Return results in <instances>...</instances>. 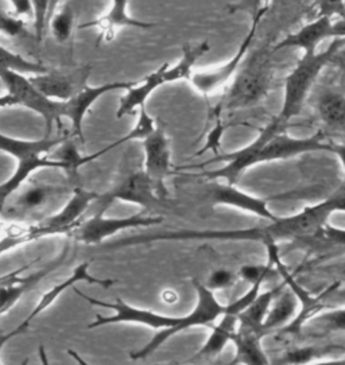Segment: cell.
I'll return each instance as SVG.
<instances>
[{
  "mask_svg": "<svg viewBox=\"0 0 345 365\" xmlns=\"http://www.w3.org/2000/svg\"><path fill=\"white\" fill-rule=\"evenodd\" d=\"M207 195L213 205L235 207L260 219L267 220L269 222H272L279 217L272 213L270 201L275 198L286 197V195H279L274 198H263L246 193L231 183H215L210 186Z\"/></svg>",
  "mask_w": 345,
  "mask_h": 365,
  "instance_id": "cell-18",
  "label": "cell"
},
{
  "mask_svg": "<svg viewBox=\"0 0 345 365\" xmlns=\"http://www.w3.org/2000/svg\"><path fill=\"white\" fill-rule=\"evenodd\" d=\"M331 38L333 39H345V16L339 18L332 24Z\"/></svg>",
  "mask_w": 345,
  "mask_h": 365,
  "instance_id": "cell-45",
  "label": "cell"
},
{
  "mask_svg": "<svg viewBox=\"0 0 345 365\" xmlns=\"http://www.w3.org/2000/svg\"><path fill=\"white\" fill-rule=\"evenodd\" d=\"M69 252H71V245L66 244L62 250L61 255L58 256L57 259H54L46 267L38 269L37 272H34L26 278H21V275L24 274L26 268L31 267L36 262H38V259L33 260L27 266L14 269L11 272L3 275L0 279V317L3 316L4 313H7L9 310H11L14 304H16L26 292L31 290L34 286H37L41 280L45 279L53 271L61 267L69 255Z\"/></svg>",
  "mask_w": 345,
  "mask_h": 365,
  "instance_id": "cell-13",
  "label": "cell"
},
{
  "mask_svg": "<svg viewBox=\"0 0 345 365\" xmlns=\"http://www.w3.org/2000/svg\"><path fill=\"white\" fill-rule=\"evenodd\" d=\"M93 65L84 63L72 71H48L46 73L30 76V81L38 91L53 101H68L88 86Z\"/></svg>",
  "mask_w": 345,
  "mask_h": 365,
  "instance_id": "cell-12",
  "label": "cell"
},
{
  "mask_svg": "<svg viewBox=\"0 0 345 365\" xmlns=\"http://www.w3.org/2000/svg\"><path fill=\"white\" fill-rule=\"evenodd\" d=\"M13 4L15 16H24V15H33L31 1L30 0H9Z\"/></svg>",
  "mask_w": 345,
  "mask_h": 365,
  "instance_id": "cell-44",
  "label": "cell"
},
{
  "mask_svg": "<svg viewBox=\"0 0 345 365\" xmlns=\"http://www.w3.org/2000/svg\"><path fill=\"white\" fill-rule=\"evenodd\" d=\"M286 287V284H284ZM278 294V297L274 299L270 312L263 322V336L269 331H274L278 329L287 328L293 319L298 314V304L299 301L297 299L296 294L292 292L289 287L284 289Z\"/></svg>",
  "mask_w": 345,
  "mask_h": 365,
  "instance_id": "cell-26",
  "label": "cell"
},
{
  "mask_svg": "<svg viewBox=\"0 0 345 365\" xmlns=\"http://www.w3.org/2000/svg\"><path fill=\"white\" fill-rule=\"evenodd\" d=\"M344 43L345 39H334L324 51L302 54V58L297 62L294 69L284 80V103L277 115L281 122L287 125V123L302 112L311 86Z\"/></svg>",
  "mask_w": 345,
  "mask_h": 365,
  "instance_id": "cell-6",
  "label": "cell"
},
{
  "mask_svg": "<svg viewBox=\"0 0 345 365\" xmlns=\"http://www.w3.org/2000/svg\"><path fill=\"white\" fill-rule=\"evenodd\" d=\"M329 153L334 154V155L337 157V159L340 160L345 178V143H331V150H329Z\"/></svg>",
  "mask_w": 345,
  "mask_h": 365,
  "instance_id": "cell-46",
  "label": "cell"
},
{
  "mask_svg": "<svg viewBox=\"0 0 345 365\" xmlns=\"http://www.w3.org/2000/svg\"><path fill=\"white\" fill-rule=\"evenodd\" d=\"M305 365H345V356L326 359V360H320V361H314V363Z\"/></svg>",
  "mask_w": 345,
  "mask_h": 365,
  "instance_id": "cell-47",
  "label": "cell"
},
{
  "mask_svg": "<svg viewBox=\"0 0 345 365\" xmlns=\"http://www.w3.org/2000/svg\"><path fill=\"white\" fill-rule=\"evenodd\" d=\"M325 309L345 306V284L334 283L320 294Z\"/></svg>",
  "mask_w": 345,
  "mask_h": 365,
  "instance_id": "cell-41",
  "label": "cell"
},
{
  "mask_svg": "<svg viewBox=\"0 0 345 365\" xmlns=\"http://www.w3.org/2000/svg\"><path fill=\"white\" fill-rule=\"evenodd\" d=\"M89 264H91L89 262L81 263L78 267L74 269L71 278L63 280L60 284H57L53 289H50L49 292H45L42 295V298L38 301L36 309L29 316L26 317L25 321H27L29 324H31V321L34 318H37L41 313H43L49 307L50 304H53L61 295L62 292H66L68 289H73L74 284L78 283V282H86L89 284H98L100 287H111V286L116 283V280L98 279L93 275H91L89 274Z\"/></svg>",
  "mask_w": 345,
  "mask_h": 365,
  "instance_id": "cell-24",
  "label": "cell"
},
{
  "mask_svg": "<svg viewBox=\"0 0 345 365\" xmlns=\"http://www.w3.org/2000/svg\"><path fill=\"white\" fill-rule=\"evenodd\" d=\"M274 74V50L263 46L248 53L225 92L220 104L222 110H246L259 104L270 93Z\"/></svg>",
  "mask_w": 345,
  "mask_h": 365,
  "instance_id": "cell-3",
  "label": "cell"
},
{
  "mask_svg": "<svg viewBox=\"0 0 345 365\" xmlns=\"http://www.w3.org/2000/svg\"><path fill=\"white\" fill-rule=\"evenodd\" d=\"M334 213H345V195L331 197L316 205H310L296 215L278 217L264 227L234 231H174L142 235L128 237L111 247H130L139 244L160 243V242H197V240H216V242H251V243L278 244L290 242L294 247L307 239L314 236L324 225L329 222Z\"/></svg>",
  "mask_w": 345,
  "mask_h": 365,
  "instance_id": "cell-1",
  "label": "cell"
},
{
  "mask_svg": "<svg viewBox=\"0 0 345 365\" xmlns=\"http://www.w3.org/2000/svg\"><path fill=\"white\" fill-rule=\"evenodd\" d=\"M163 221L160 216H150L143 213L133 215L128 217H104V213L98 212L91 219L80 222L69 236L76 242L86 245H98L103 240L118 235L119 232L140 227L158 225Z\"/></svg>",
  "mask_w": 345,
  "mask_h": 365,
  "instance_id": "cell-11",
  "label": "cell"
},
{
  "mask_svg": "<svg viewBox=\"0 0 345 365\" xmlns=\"http://www.w3.org/2000/svg\"><path fill=\"white\" fill-rule=\"evenodd\" d=\"M260 21L262 19H252V25H251L249 31L247 33L246 38L243 39L239 49L230 61L224 62L222 65L215 68V69L192 74L190 84L196 91L202 95H210V93L219 91L222 86H227L231 80H234L242 63L246 60L247 54L249 53V48L254 42V38L257 36V30H258Z\"/></svg>",
  "mask_w": 345,
  "mask_h": 365,
  "instance_id": "cell-15",
  "label": "cell"
},
{
  "mask_svg": "<svg viewBox=\"0 0 345 365\" xmlns=\"http://www.w3.org/2000/svg\"><path fill=\"white\" fill-rule=\"evenodd\" d=\"M193 286L197 292V304L192 310V313L184 317H170L160 314V313H154L150 310L131 306L119 298L111 302L100 301L80 292L76 286L73 290L88 304L110 309L113 312L112 316L96 317V319L88 325L89 329L115 325V324H139V325H145L148 328L160 330V333L148 341L143 348L130 354L131 360L136 361V360L146 359L157 349H160L163 342L172 339V336L181 331H185L187 329L210 327L215 322H217L219 318L224 314L225 304H220V301L216 298L215 292H212L205 284L200 283L197 280H193Z\"/></svg>",
  "mask_w": 345,
  "mask_h": 365,
  "instance_id": "cell-2",
  "label": "cell"
},
{
  "mask_svg": "<svg viewBox=\"0 0 345 365\" xmlns=\"http://www.w3.org/2000/svg\"><path fill=\"white\" fill-rule=\"evenodd\" d=\"M0 81L6 86L7 95L15 98L18 106H24L43 119L45 136H51L54 123L61 122L62 103L43 96L30 81V76L0 68Z\"/></svg>",
  "mask_w": 345,
  "mask_h": 365,
  "instance_id": "cell-8",
  "label": "cell"
},
{
  "mask_svg": "<svg viewBox=\"0 0 345 365\" xmlns=\"http://www.w3.org/2000/svg\"><path fill=\"white\" fill-rule=\"evenodd\" d=\"M284 128H286V124L281 122L278 116H275L272 122L267 123L262 128L258 136L248 146L240 148L239 151L219 155L210 160V162H224V166L217 170L205 171L201 174V177H205L208 180H222L225 183L235 185L244 171L257 166V158L263 145L272 138V135L282 131Z\"/></svg>",
  "mask_w": 345,
  "mask_h": 365,
  "instance_id": "cell-9",
  "label": "cell"
},
{
  "mask_svg": "<svg viewBox=\"0 0 345 365\" xmlns=\"http://www.w3.org/2000/svg\"><path fill=\"white\" fill-rule=\"evenodd\" d=\"M331 150V142H326L325 135L316 133L308 138H294L287 134L284 130L272 135L259 151L257 165L287 160L296 158L302 154L328 151Z\"/></svg>",
  "mask_w": 345,
  "mask_h": 365,
  "instance_id": "cell-14",
  "label": "cell"
},
{
  "mask_svg": "<svg viewBox=\"0 0 345 365\" xmlns=\"http://www.w3.org/2000/svg\"><path fill=\"white\" fill-rule=\"evenodd\" d=\"M345 356L344 345L339 344H328V345H305V346H298L294 349H290L284 353L277 365H305L320 361V360H326V359H333V357H340Z\"/></svg>",
  "mask_w": 345,
  "mask_h": 365,
  "instance_id": "cell-27",
  "label": "cell"
},
{
  "mask_svg": "<svg viewBox=\"0 0 345 365\" xmlns=\"http://www.w3.org/2000/svg\"><path fill=\"white\" fill-rule=\"evenodd\" d=\"M302 330H307L310 336L314 337L345 331V306L322 310L319 314L311 317Z\"/></svg>",
  "mask_w": 345,
  "mask_h": 365,
  "instance_id": "cell-29",
  "label": "cell"
},
{
  "mask_svg": "<svg viewBox=\"0 0 345 365\" xmlns=\"http://www.w3.org/2000/svg\"><path fill=\"white\" fill-rule=\"evenodd\" d=\"M158 365H182V364H158Z\"/></svg>",
  "mask_w": 345,
  "mask_h": 365,
  "instance_id": "cell-52",
  "label": "cell"
},
{
  "mask_svg": "<svg viewBox=\"0 0 345 365\" xmlns=\"http://www.w3.org/2000/svg\"><path fill=\"white\" fill-rule=\"evenodd\" d=\"M284 283L282 286H277L272 290L259 292L255 301L247 307L246 312L242 313V316L239 317L240 325L263 334V331H262L263 322L270 312L274 299L278 297L279 292L284 290Z\"/></svg>",
  "mask_w": 345,
  "mask_h": 365,
  "instance_id": "cell-28",
  "label": "cell"
},
{
  "mask_svg": "<svg viewBox=\"0 0 345 365\" xmlns=\"http://www.w3.org/2000/svg\"><path fill=\"white\" fill-rule=\"evenodd\" d=\"M13 106H18V103H16V100L15 98H11L10 95H3V96H0V110H3V108H9V107H13Z\"/></svg>",
  "mask_w": 345,
  "mask_h": 365,
  "instance_id": "cell-48",
  "label": "cell"
},
{
  "mask_svg": "<svg viewBox=\"0 0 345 365\" xmlns=\"http://www.w3.org/2000/svg\"><path fill=\"white\" fill-rule=\"evenodd\" d=\"M263 334L239 325L232 344L235 357L230 365H270V360L263 349Z\"/></svg>",
  "mask_w": 345,
  "mask_h": 365,
  "instance_id": "cell-23",
  "label": "cell"
},
{
  "mask_svg": "<svg viewBox=\"0 0 345 365\" xmlns=\"http://www.w3.org/2000/svg\"><path fill=\"white\" fill-rule=\"evenodd\" d=\"M127 4L128 0H112L110 11L100 16L92 22H86L80 25V29H88V27H98L99 29V38H98V46L104 42H111L115 38V31L120 27H136V29H151L155 24L153 22H143L134 19L127 13Z\"/></svg>",
  "mask_w": 345,
  "mask_h": 365,
  "instance_id": "cell-21",
  "label": "cell"
},
{
  "mask_svg": "<svg viewBox=\"0 0 345 365\" xmlns=\"http://www.w3.org/2000/svg\"><path fill=\"white\" fill-rule=\"evenodd\" d=\"M270 1L272 0H237L228 6V11L231 14L247 13L249 14L251 19H262Z\"/></svg>",
  "mask_w": 345,
  "mask_h": 365,
  "instance_id": "cell-37",
  "label": "cell"
},
{
  "mask_svg": "<svg viewBox=\"0 0 345 365\" xmlns=\"http://www.w3.org/2000/svg\"><path fill=\"white\" fill-rule=\"evenodd\" d=\"M62 0H49V24L51 16L54 15V13L58 10L60 4H61Z\"/></svg>",
  "mask_w": 345,
  "mask_h": 365,
  "instance_id": "cell-49",
  "label": "cell"
},
{
  "mask_svg": "<svg viewBox=\"0 0 345 365\" xmlns=\"http://www.w3.org/2000/svg\"><path fill=\"white\" fill-rule=\"evenodd\" d=\"M30 327V324L29 322H26L25 319L16 327V328L14 329V330H11V331H0V353H1V349H3V346L9 342V341L11 340V339H14L15 336H19L24 330H26V329L29 328ZM0 365L1 364V360H0Z\"/></svg>",
  "mask_w": 345,
  "mask_h": 365,
  "instance_id": "cell-43",
  "label": "cell"
},
{
  "mask_svg": "<svg viewBox=\"0 0 345 365\" xmlns=\"http://www.w3.org/2000/svg\"><path fill=\"white\" fill-rule=\"evenodd\" d=\"M294 248L305 250L308 255L333 256L345 254V230L332 227L329 222L310 239L296 244Z\"/></svg>",
  "mask_w": 345,
  "mask_h": 365,
  "instance_id": "cell-25",
  "label": "cell"
},
{
  "mask_svg": "<svg viewBox=\"0 0 345 365\" xmlns=\"http://www.w3.org/2000/svg\"><path fill=\"white\" fill-rule=\"evenodd\" d=\"M275 272H277V268L274 267L272 263L262 264V266L246 264L240 267L237 277L239 279L244 280L247 283H249V286H252L257 283L263 284L266 280L270 279V277H272Z\"/></svg>",
  "mask_w": 345,
  "mask_h": 365,
  "instance_id": "cell-35",
  "label": "cell"
},
{
  "mask_svg": "<svg viewBox=\"0 0 345 365\" xmlns=\"http://www.w3.org/2000/svg\"><path fill=\"white\" fill-rule=\"evenodd\" d=\"M74 11L71 3L57 10L50 19L49 29L58 43H68L73 36Z\"/></svg>",
  "mask_w": 345,
  "mask_h": 365,
  "instance_id": "cell-33",
  "label": "cell"
},
{
  "mask_svg": "<svg viewBox=\"0 0 345 365\" xmlns=\"http://www.w3.org/2000/svg\"><path fill=\"white\" fill-rule=\"evenodd\" d=\"M139 83L138 81H120V83H110L100 86H86L78 95L74 98L63 101L61 106V118L69 119L73 128V134L83 142L84 135H83V122L86 118L89 108L99 100L101 96L105 93L118 91V89H124L128 91L130 88L135 86Z\"/></svg>",
  "mask_w": 345,
  "mask_h": 365,
  "instance_id": "cell-19",
  "label": "cell"
},
{
  "mask_svg": "<svg viewBox=\"0 0 345 365\" xmlns=\"http://www.w3.org/2000/svg\"><path fill=\"white\" fill-rule=\"evenodd\" d=\"M100 195L83 187H76L68 202L60 209V212L41 220L37 224L26 228L31 240H37L45 236H54L68 233L71 235L76 227L81 222L80 219L91 207L92 202L99 200Z\"/></svg>",
  "mask_w": 345,
  "mask_h": 365,
  "instance_id": "cell-10",
  "label": "cell"
},
{
  "mask_svg": "<svg viewBox=\"0 0 345 365\" xmlns=\"http://www.w3.org/2000/svg\"><path fill=\"white\" fill-rule=\"evenodd\" d=\"M25 22L0 9V34L7 37H19L25 33Z\"/></svg>",
  "mask_w": 345,
  "mask_h": 365,
  "instance_id": "cell-40",
  "label": "cell"
},
{
  "mask_svg": "<svg viewBox=\"0 0 345 365\" xmlns=\"http://www.w3.org/2000/svg\"><path fill=\"white\" fill-rule=\"evenodd\" d=\"M239 317L224 312L217 324L212 329L208 340L201 346L192 359H189L186 363H200V361H210L222 354L225 346L234 341L235 334L239 329Z\"/></svg>",
  "mask_w": 345,
  "mask_h": 365,
  "instance_id": "cell-22",
  "label": "cell"
},
{
  "mask_svg": "<svg viewBox=\"0 0 345 365\" xmlns=\"http://www.w3.org/2000/svg\"><path fill=\"white\" fill-rule=\"evenodd\" d=\"M65 138L43 136L39 140H22L0 133V151L9 154L16 160V169L13 175L0 185V212L9 198L29 180V177L39 169H62L61 163L46 158L54 147L60 146Z\"/></svg>",
  "mask_w": 345,
  "mask_h": 365,
  "instance_id": "cell-4",
  "label": "cell"
},
{
  "mask_svg": "<svg viewBox=\"0 0 345 365\" xmlns=\"http://www.w3.org/2000/svg\"><path fill=\"white\" fill-rule=\"evenodd\" d=\"M29 364V360H25V363H24V364L22 365H27Z\"/></svg>",
  "mask_w": 345,
  "mask_h": 365,
  "instance_id": "cell-51",
  "label": "cell"
},
{
  "mask_svg": "<svg viewBox=\"0 0 345 365\" xmlns=\"http://www.w3.org/2000/svg\"><path fill=\"white\" fill-rule=\"evenodd\" d=\"M155 128H157V123L148 115L146 107H145V108L139 110V119H138L135 127L125 136L120 138L118 142L112 143L111 146L105 147L104 151L108 153L112 148L120 146V145H123L125 142H130V140H142L143 142Z\"/></svg>",
  "mask_w": 345,
  "mask_h": 365,
  "instance_id": "cell-34",
  "label": "cell"
},
{
  "mask_svg": "<svg viewBox=\"0 0 345 365\" xmlns=\"http://www.w3.org/2000/svg\"><path fill=\"white\" fill-rule=\"evenodd\" d=\"M100 213L111 207L113 201H122L127 204H135L150 210L157 207L160 198L157 187L143 168L124 166L119 173L111 189L104 195H100Z\"/></svg>",
  "mask_w": 345,
  "mask_h": 365,
  "instance_id": "cell-7",
  "label": "cell"
},
{
  "mask_svg": "<svg viewBox=\"0 0 345 365\" xmlns=\"http://www.w3.org/2000/svg\"><path fill=\"white\" fill-rule=\"evenodd\" d=\"M237 279H239V277L234 271H231L228 268H217L210 272L205 286L212 292H216L219 290L231 289Z\"/></svg>",
  "mask_w": 345,
  "mask_h": 365,
  "instance_id": "cell-38",
  "label": "cell"
},
{
  "mask_svg": "<svg viewBox=\"0 0 345 365\" xmlns=\"http://www.w3.org/2000/svg\"><path fill=\"white\" fill-rule=\"evenodd\" d=\"M0 68L10 69L14 72L26 74V76L27 74L36 76V74L46 73L49 71L42 63L30 61L25 57H22V56L14 53L11 50L4 48L3 45H0Z\"/></svg>",
  "mask_w": 345,
  "mask_h": 365,
  "instance_id": "cell-32",
  "label": "cell"
},
{
  "mask_svg": "<svg viewBox=\"0 0 345 365\" xmlns=\"http://www.w3.org/2000/svg\"><path fill=\"white\" fill-rule=\"evenodd\" d=\"M30 1L33 9L36 38H37V42H41L49 26V0H30Z\"/></svg>",
  "mask_w": 345,
  "mask_h": 365,
  "instance_id": "cell-36",
  "label": "cell"
},
{
  "mask_svg": "<svg viewBox=\"0 0 345 365\" xmlns=\"http://www.w3.org/2000/svg\"><path fill=\"white\" fill-rule=\"evenodd\" d=\"M210 50V43L202 41L196 45L186 43L182 48V57L175 65L162 63L157 71L146 76L143 80H139L135 86L130 88L124 95L119 108L116 112V118L122 119L127 115H134L136 110L145 108L148 98L163 84H172L181 80H190L193 74L195 63Z\"/></svg>",
  "mask_w": 345,
  "mask_h": 365,
  "instance_id": "cell-5",
  "label": "cell"
},
{
  "mask_svg": "<svg viewBox=\"0 0 345 365\" xmlns=\"http://www.w3.org/2000/svg\"><path fill=\"white\" fill-rule=\"evenodd\" d=\"M143 150H145L143 169L155 185L160 200H163L168 197L165 181L172 174L170 139L166 135L163 127L157 125V128L148 135V138L143 140Z\"/></svg>",
  "mask_w": 345,
  "mask_h": 365,
  "instance_id": "cell-16",
  "label": "cell"
},
{
  "mask_svg": "<svg viewBox=\"0 0 345 365\" xmlns=\"http://www.w3.org/2000/svg\"><path fill=\"white\" fill-rule=\"evenodd\" d=\"M339 268H340V269H343V272H345V263L344 264H341Z\"/></svg>",
  "mask_w": 345,
  "mask_h": 365,
  "instance_id": "cell-50",
  "label": "cell"
},
{
  "mask_svg": "<svg viewBox=\"0 0 345 365\" xmlns=\"http://www.w3.org/2000/svg\"><path fill=\"white\" fill-rule=\"evenodd\" d=\"M333 19L322 16L314 18L311 22L302 26L296 33L289 34L282 41H279L272 50L278 51L282 49H299L304 54H310L319 51V45L322 41L331 38Z\"/></svg>",
  "mask_w": 345,
  "mask_h": 365,
  "instance_id": "cell-20",
  "label": "cell"
},
{
  "mask_svg": "<svg viewBox=\"0 0 345 365\" xmlns=\"http://www.w3.org/2000/svg\"><path fill=\"white\" fill-rule=\"evenodd\" d=\"M29 242H31V239L26 230L16 232V233H9L6 237H3L0 240V255H3L4 252H9L10 250H13L21 244L29 243ZM0 279H1V277H0Z\"/></svg>",
  "mask_w": 345,
  "mask_h": 365,
  "instance_id": "cell-42",
  "label": "cell"
},
{
  "mask_svg": "<svg viewBox=\"0 0 345 365\" xmlns=\"http://www.w3.org/2000/svg\"><path fill=\"white\" fill-rule=\"evenodd\" d=\"M104 154L103 150H100L99 153L93 154V155H88V157H83L78 153V148L74 145L73 140L65 139L60 145V150L57 153H54L53 158L54 160H58L61 163L62 170L66 171L69 181L73 182L74 180L77 178V171L84 166L86 163H89L96 158H99Z\"/></svg>",
  "mask_w": 345,
  "mask_h": 365,
  "instance_id": "cell-31",
  "label": "cell"
},
{
  "mask_svg": "<svg viewBox=\"0 0 345 365\" xmlns=\"http://www.w3.org/2000/svg\"><path fill=\"white\" fill-rule=\"evenodd\" d=\"M321 120L331 128H345V96L337 92H326L317 103Z\"/></svg>",
  "mask_w": 345,
  "mask_h": 365,
  "instance_id": "cell-30",
  "label": "cell"
},
{
  "mask_svg": "<svg viewBox=\"0 0 345 365\" xmlns=\"http://www.w3.org/2000/svg\"><path fill=\"white\" fill-rule=\"evenodd\" d=\"M314 9H316V18H331L336 16L343 18L345 16V0H316L314 3Z\"/></svg>",
  "mask_w": 345,
  "mask_h": 365,
  "instance_id": "cell-39",
  "label": "cell"
},
{
  "mask_svg": "<svg viewBox=\"0 0 345 365\" xmlns=\"http://www.w3.org/2000/svg\"><path fill=\"white\" fill-rule=\"evenodd\" d=\"M66 189L60 185L45 182L24 183L13 195V205L4 209L0 215L10 219H21L26 216H36L54 204L58 195H65ZM10 200V198H9Z\"/></svg>",
  "mask_w": 345,
  "mask_h": 365,
  "instance_id": "cell-17",
  "label": "cell"
}]
</instances>
